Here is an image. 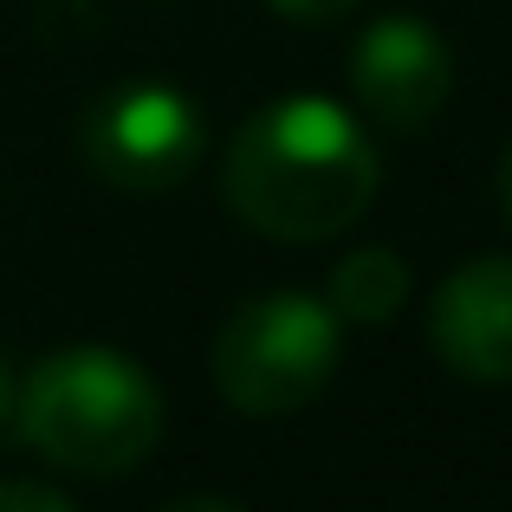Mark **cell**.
<instances>
[{
	"label": "cell",
	"instance_id": "cell-1",
	"mask_svg": "<svg viewBox=\"0 0 512 512\" xmlns=\"http://www.w3.org/2000/svg\"><path fill=\"white\" fill-rule=\"evenodd\" d=\"M376 163L363 124L338 98L292 91L273 98L234 130L221 163V195L266 240H331L357 227L376 201Z\"/></svg>",
	"mask_w": 512,
	"mask_h": 512
},
{
	"label": "cell",
	"instance_id": "cell-2",
	"mask_svg": "<svg viewBox=\"0 0 512 512\" xmlns=\"http://www.w3.org/2000/svg\"><path fill=\"white\" fill-rule=\"evenodd\" d=\"M13 428L72 474H130L163 441V383L117 344H65L13 389Z\"/></svg>",
	"mask_w": 512,
	"mask_h": 512
},
{
	"label": "cell",
	"instance_id": "cell-3",
	"mask_svg": "<svg viewBox=\"0 0 512 512\" xmlns=\"http://www.w3.org/2000/svg\"><path fill=\"white\" fill-rule=\"evenodd\" d=\"M344 318L331 312V299L299 286H279L247 299L221 331H214L208 370L227 409L240 415H292L305 402H318V389L338 370Z\"/></svg>",
	"mask_w": 512,
	"mask_h": 512
},
{
	"label": "cell",
	"instance_id": "cell-4",
	"mask_svg": "<svg viewBox=\"0 0 512 512\" xmlns=\"http://www.w3.org/2000/svg\"><path fill=\"white\" fill-rule=\"evenodd\" d=\"M85 163L124 195H163L188 169L201 163L208 143V117L169 78H124V85L98 91L78 124Z\"/></svg>",
	"mask_w": 512,
	"mask_h": 512
},
{
	"label": "cell",
	"instance_id": "cell-5",
	"mask_svg": "<svg viewBox=\"0 0 512 512\" xmlns=\"http://www.w3.org/2000/svg\"><path fill=\"white\" fill-rule=\"evenodd\" d=\"M344 78H350L357 111H370L396 137H415L454 98V52L428 20L383 13V20H370L357 33V46L344 59Z\"/></svg>",
	"mask_w": 512,
	"mask_h": 512
},
{
	"label": "cell",
	"instance_id": "cell-6",
	"mask_svg": "<svg viewBox=\"0 0 512 512\" xmlns=\"http://www.w3.org/2000/svg\"><path fill=\"white\" fill-rule=\"evenodd\" d=\"M428 338L467 383H512V253H480L441 279Z\"/></svg>",
	"mask_w": 512,
	"mask_h": 512
},
{
	"label": "cell",
	"instance_id": "cell-7",
	"mask_svg": "<svg viewBox=\"0 0 512 512\" xmlns=\"http://www.w3.org/2000/svg\"><path fill=\"white\" fill-rule=\"evenodd\" d=\"M409 286H415V273L396 247H357L331 273V312L344 325H389L409 305Z\"/></svg>",
	"mask_w": 512,
	"mask_h": 512
},
{
	"label": "cell",
	"instance_id": "cell-8",
	"mask_svg": "<svg viewBox=\"0 0 512 512\" xmlns=\"http://www.w3.org/2000/svg\"><path fill=\"white\" fill-rule=\"evenodd\" d=\"M0 512H78V506L52 487H33V480H0Z\"/></svg>",
	"mask_w": 512,
	"mask_h": 512
},
{
	"label": "cell",
	"instance_id": "cell-9",
	"mask_svg": "<svg viewBox=\"0 0 512 512\" xmlns=\"http://www.w3.org/2000/svg\"><path fill=\"white\" fill-rule=\"evenodd\" d=\"M273 13H286V20H299V26H331V20H344L357 0H266Z\"/></svg>",
	"mask_w": 512,
	"mask_h": 512
},
{
	"label": "cell",
	"instance_id": "cell-10",
	"mask_svg": "<svg viewBox=\"0 0 512 512\" xmlns=\"http://www.w3.org/2000/svg\"><path fill=\"white\" fill-rule=\"evenodd\" d=\"M163 512H240V506H227V500H214V493H195V500H169Z\"/></svg>",
	"mask_w": 512,
	"mask_h": 512
},
{
	"label": "cell",
	"instance_id": "cell-11",
	"mask_svg": "<svg viewBox=\"0 0 512 512\" xmlns=\"http://www.w3.org/2000/svg\"><path fill=\"white\" fill-rule=\"evenodd\" d=\"M500 208H506V221H512V137H506V150H500Z\"/></svg>",
	"mask_w": 512,
	"mask_h": 512
},
{
	"label": "cell",
	"instance_id": "cell-12",
	"mask_svg": "<svg viewBox=\"0 0 512 512\" xmlns=\"http://www.w3.org/2000/svg\"><path fill=\"white\" fill-rule=\"evenodd\" d=\"M13 415V370H7V357H0V422Z\"/></svg>",
	"mask_w": 512,
	"mask_h": 512
}]
</instances>
